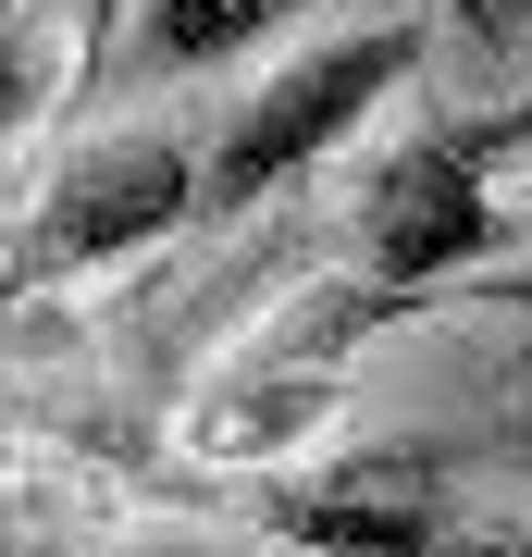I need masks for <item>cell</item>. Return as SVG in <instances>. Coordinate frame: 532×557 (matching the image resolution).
<instances>
[{
  "label": "cell",
  "mask_w": 532,
  "mask_h": 557,
  "mask_svg": "<svg viewBox=\"0 0 532 557\" xmlns=\"http://www.w3.org/2000/svg\"><path fill=\"white\" fill-rule=\"evenodd\" d=\"M520 149L508 112H446V124H409L372 186H359V285L372 298H434L446 273L508 248V211H495V161Z\"/></svg>",
  "instance_id": "obj_1"
},
{
  "label": "cell",
  "mask_w": 532,
  "mask_h": 557,
  "mask_svg": "<svg viewBox=\"0 0 532 557\" xmlns=\"http://www.w3.org/2000/svg\"><path fill=\"white\" fill-rule=\"evenodd\" d=\"M421 25L396 13V25H347V38H322V50H297V62H273V75L248 87L236 112H223V137H211V161H198V211H248V199H273V186H297L322 149L347 137L359 112H384L396 87L421 75Z\"/></svg>",
  "instance_id": "obj_2"
},
{
  "label": "cell",
  "mask_w": 532,
  "mask_h": 557,
  "mask_svg": "<svg viewBox=\"0 0 532 557\" xmlns=\"http://www.w3.org/2000/svg\"><path fill=\"white\" fill-rule=\"evenodd\" d=\"M174 223H198V149L174 124H124V137H87L62 174L25 199L13 248H0V298H38V285H75L99 260H137Z\"/></svg>",
  "instance_id": "obj_3"
},
{
  "label": "cell",
  "mask_w": 532,
  "mask_h": 557,
  "mask_svg": "<svg viewBox=\"0 0 532 557\" xmlns=\"http://www.w3.org/2000/svg\"><path fill=\"white\" fill-rule=\"evenodd\" d=\"M260 520L297 557H446V508L409 483V458H372V471H335V483H273Z\"/></svg>",
  "instance_id": "obj_4"
},
{
  "label": "cell",
  "mask_w": 532,
  "mask_h": 557,
  "mask_svg": "<svg viewBox=\"0 0 532 557\" xmlns=\"http://www.w3.org/2000/svg\"><path fill=\"white\" fill-rule=\"evenodd\" d=\"M297 13H310V0H149V13L124 25V62H137V75H211V62H248Z\"/></svg>",
  "instance_id": "obj_5"
},
{
  "label": "cell",
  "mask_w": 532,
  "mask_h": 557,
  "mask_svg": "<svg viewBox=\"0 0 532 557\" xmlns=\"http://www.w3.org/2000/svg\"><path fill=\"white\" fill-rule=\"evenodd\" d=\"M62 100V50H50V13H25V0H0V137H25Z\"/></svg>",
  "instance_id": "obj_6"
},
{
  "label": "cell",
  "mask_w": 532,
  "mask_h": 557,
  "mask_svg": "<svg viewBox=\"0 0 532 557\" xmlns=\"http://www.w3.org/2000/svg\"><path fill=\"white\" fill-rule=\"evenodd\" d=\"M446 13H458V25H471V38H483V50H508V38H520V25H532V0H446Z\"/></svg>",
  "instance_id": "obj_7"
},
{
  "label": "cell",
  "mask_w": 532,
  "mask_h": 557,
  "mask_svg": "<svg viewBox=\"0 0 532 557\" xmlns=\"http://www.w3.org/2000/svg\"><path fill=\"white\" fill-rule=\"evenodd\" d=\"M508 124H520V149H532V87H520V100H508Z\"/></svg>",
  "instance_id": "obj_8"
},
{
  "label": "cell",
  "mask_w": 532,
  "mask_h": 557,
  "mask_svg": "<svg viewBox=\"0 0 532 557\" xmlns=\"http://www.w3.org/2000/svg\"><path fill=\"white\" fill-rule=\"evenodd\" d=\"M471 557H532V533H520V545H471Z\"/></svg>",
  "instance_id": "obj_9"
}]
</instances>
